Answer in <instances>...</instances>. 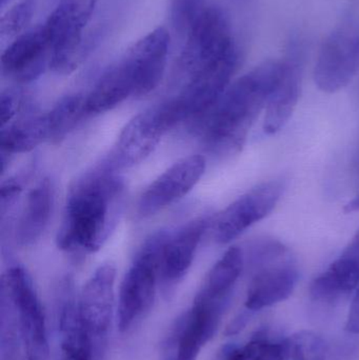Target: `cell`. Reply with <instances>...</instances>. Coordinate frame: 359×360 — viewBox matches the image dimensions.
I'll return each instance as SVG.
<instances>
[{"instance_id":"36","label":"cell","mask_w":359,"mask_h":360,"mask_svg":"<svg viewBox=\"0 0 359 360\" xmlns=\"http://www.w3.org/2000/svg\"><path fill=\"white\" fill-rule=\"evenodd\" d=\"M169 351H170V353L168 352V357H167L166 360H175L174 350H172V349H169Z\"/></svg>"},{"instance_id":"25","label":"cell","mask_w":359,"mask_h":360,"mask_svg":"<svg viewBox=\"0 0 359 360\" xmlns=\"http://www.w3.org/2000/svg\"><path fill=\"white\" fill-rule=\"evenodd\" d=\"M86 117V96L75 94L61 98L46 114L48 143H60Z\"/></svg>"},{"instance_id":"8","label":"cell","mask_w":359,"mask_h":360,"mask_svg":"<svg viewBox=\"0 0 359 360\" xmlns=\"http://www.w3.org/2000/svg\"><path fill=\"white\" fill-rule=\"evenodd\" d=\"M285 182L273 179L251 188L211 220L213 238L227 245L256 222L267 217L282 198Z\"/></svg>"},{"instance_id":"21","label":"cell","mask_w":359,"mask_h":360,"mask_svg":"<svg viewBox=\"0 0 359 360\" xmlns=\"http://www.w3.org/2000/svg\"><path fill=\"white\" fill-rule=\"evenodd\" d=\"M54 205V188L44 179L29 193L16 228V240L21 247L35 245L50 221Z\"/></svg>"},{"instance_id":"33","label":"cell","mask_w":359,"mask_h":360,"mask_svg":"<svg viewBox=\"0 0 359 360\" xmlns=\"http://www.w3.org/2000/svg\"><path fill=\"white\" fill-rule=\"evenodd\" d=\"M344 254L354 258L359 264V230L356 233L355 236L353 237V239H352L350 245H348L346 251L344 252Z\"/></svg>"},{"instance_id":"24","label":"cell","mask_w":359,"mask_h":360,"mask_svg":"<svg viewBox=\"0 0 359 360\" xmlns=\"http://www.w3.org/2000/svg\"><path fill=\"white\" fill-rule=\"evenodd\" d=\"M44 141H48L46 114L29 116L2 128L1 155L27 153Z\"/></svg>"},{"instance_id":"10","label":"cell","mask_w":359,"mask_h":360,"mask_svg":"<svg viewBox=\"0 0 359 360\" xmlns=\"http://www.w3.org/2000/svg\"><path fill=\"white\" fill-rule=\"evenodd\" d=\"M171 128L162 105L134 116L118 135L105 164L115 171L141 164L153 153Z\"/></svg>"},{"instance_id":"27","label":"cell","mask_w":359,"mask_h":360,"mask_svg":"<svg viewBox=\"0 0 359 360\" xmlns=\"http://www.w3.org/2000/svg\"><path fill=\"white\" fill-rule=\"evenodd\" d=\"M327 345L318 334L301 331L285 340L282 360H326Z\"/></svg>"},{"instance_id":"35","label":"cell","mask_w":359,"mask_h":360,"mask_svg":"<svg viewBox=\"0 0 359 360\" xmlns=\"http://www.w3.org/2000/svg\"><path fill=\"white\" fill-rule=\"evenodd\" d=\"M359 210V194L358 196L354 197L347 205H346V211L347 212H354L358 211Z\"/></svg>"},{"instance_id":"30","label":"cell","mask_w":359,"mask_h":360,"mask_svg":"<svg viewBox=\"0 0 359 360\" xmlns=\"http://www.w3.org/2000/svg\"><path fill=\"white\" fill-rule=\"evenodd\" d=\"M21 188L18 182L8 181L1 186V213L4 215L6 211L16 202L17 198L20 195Z\"/></svg>"},{"instance_id":"5","label":"cell","mask_w":359,"mask_h":360,"mask_svg":"<svg viewBox=\"0 0 359 360\" xmlns=\"http://www.w3.org/2000/svg\"><path fill=\"white\" fill-rule=\"evenodd\" d=\"M167 232L155 233L145 240L122 279L118 298L117 325L122 333L149 312L160 283V252Z\"/></svg>"},{"instance_id":"6","label":"cell","mask_w":359,"mask_h":360,"mask_svg":"<svg viewBox=\"0 0 359 360\" xmlns=\"http://www.w3.org/2000/svg\"><path fill=\"white\" fill-rule=\"evenodd\" d=\"M98 0H58L44 23L52 48L51 68L70 74L84 60V30L92 18Z\"/></svg>"},{"instance_id":"20","label":"cell","mask_w":359,"mask_h":360,"mask_svg":"<svg viewBox=\"0 0 359 360\" xmlns=\"http://www.w3.org/2000/svg\"><path fill=\"white\" fill-rule=\"evenodd\" d=\"M135 96L134 79L124 57L107 68L88 95L86 115L94 116L111 111L130 96Z\"/></svg>"},{"instance_id":"17","label":"cell","mask_w":359,"mask_h":360,"mask_svg":"<svg viewBox=\"0 0 359 360\" xmlns=\"http://www.w3.org/2000/svg\"><path fill=\"white\" fill-rule=\"evenodd\" d=\"M169 46L168 31L157 27L133 44L122 56L134 79L135 96H145L157 88L166 71Z\"/></svg>"},{"instance_id":"22","label":"cell","mask_w":359,"mask_h":360,"mask_svg":"<svg viewBox=\"0 0 359 360\" xmlns=\"http://www.w3.org/2000/svg\"><path fill=\"white\" fill-rule=\"evenodd\" d=\"M359 285V264L343 254L333 262L311 285L312 297L320 302H334L348 295Z\"/></svg>"},{"instance_id":"37","label":"cell","mask_w":359,"mask_h":360,"mask_svg":"<svg viewBox=\"0 0 359 360\" xmlns=\"http://www.w3.org/2000/svg\"><path fill=\"white\" fill-rule=\"evenodd\" d=\"M10 1L11 0H0V6H1V8H4V6Z\"/></svg>"},{"instance_id":"7","label":"cell","mask_w":359,"mask_h":360,"mask_svg":"<svg viewBox=\"0 0 359 360\" xmlns=\"http://www.w3.org/2000/svg\"><path fill=\"white\" fill-rule=\"evenodd\" d=\"M1 293L16 312L27 360H48L50 347L44 308L31 276L22 266L8 269L2 278Z\"/></svg>"},{"instance_id":"15","label":"cell","mask_w":359,"mask_h":360,"mask_svg":"<svg viewBox=\"0 0 359 360\" xmlns=\"http://www.w3.org/2000/svg\"><path fill=\"white\" fill-rule=\"evenodd\" d=\"M115 281L116 266L105 262L91 275L80 294V316L93 340H103L111 327Z\"/></svg>"},{"instance_id":"23","label":"cell","mask_w":359,"mask_h":360,"mask_svg":"<svg viewBox=\"0 0 359 360\" xmlns=\"http://www.w3.org/2000/svg\"><path fill=\"white\" fill-rule=\"evenodd\" d=\"M244 254L238 247H231L211 269L197 295L212 302L227 304L234 285L244 266Z\"/></svg>"},{"instance_id":"11","label":"cell","mask_w":359,"mask_h":360,"mask_svg":"<svg viewBox=\"0 0 359 360\" xmlns=\"http://www.w3.org/2000/svg\"><path fill=\"white\" fill-rule=\"evenodd\" d=\"M358 71L359 29L346 25L325 40L314 69V80L322 92L335 93L348 86Z\"/></svg>"},{"instance_id":"18","label":"cell","mask_w":359,"mask_h":360,"mask_svg":"<svg viewBox=\"0 0 359 360\" xmlns=\"http://www.w3.org/2000/svg\"><path fill=\"white\" fill-rule=\"evenodd\" d=\"M58 329L60 356L58 360H94L93 338L86 330L75 297L73 281L65 278L58 295Z\"/></svg>"},{"instance_id":"1","label":"cell","mask_w":359,"mask_h":360,"mask_svg":"<svg viewBox=\"0 0 359 360\" xmlns=\"http://www.w3.org/2000/svg\"><path fill=\"white\" fill-rule=\"evenodd\" d=\"M124 179L105 162L77 180L70 190L59 249L72 253L99 251L115 230L122 211Z\"/></svg>"},{"instance_id":"12","label":"cell","mask_w":359,"mask_h":360,"mask_svg":"<svg viewBox=\"0 0 359 360\" xmlns=\"http://www.w3.org/2000/svg\"><path fill=\"white\" fill-rule=\"evenodd\" d=\"M226 304L196 295L193 306L177 321L168 348L174 349L175 360H196L204 345L216 333Z\"/></svg>"},{"instance_id":"2","label":"cell","mask_w":359,"mask_h":360,"mask_svg":"<svg viewBox=\"0 0 359 360\" xmlns=\"http://www.w3.org/2000/svg\"><path fill=\"white\" fill-rule=\"evenodd\" d=\"M282 71L284 60L267 61L230 84L202 122V134L211 152L232 155L240 151Z\"/></svg>"},{"instance_id":"29","label":"cell","mask_w":359,"mask_h":360,"mask_svg":"<svg viewBox=\"0 0 359 360\" xmlns=\"http://www.w3.org/2000/svg\"><path fill=\"white\" fill-rule=\"evenodd\" d=\"M35 12V0H22L6 12L0 21L1 38L18 37Z\"/></svg>"},{"instance_id":"16","label":"cell","mask_w":359,"mask_h":360,"mask_svg":"<svg viewBox=\"0 0 359 360\" xmlns=\"http://www.w3.org/2000/svg\"><path fill=\"white\" fill-rule=\"evenodd\" d=\"M52 48L44 25L21 34L1 55V71L20 84L37 79L51 68Z\"/></svg>"},{"instance_id":"34","label":"cell","mask_w":359,"mask_h":360,"mask_svg":"<svg viewBox=\"0 0 359 360\" xmlns=\"http://www.w3.org/2000/svg\"><path fill=\"white\" fill-rule=\"evenodd\" d=\"M247 321H248V317L246 315L242 314L240 315L231 325L228 327L227 334L228 335H233V334L238 333L242 328L246 325Z\"/></svg>"},{"instance_id":"31","label":"cell","mask_w":359,"mask_h":360,"mask_svg":"<svg viewBox=\"0 0 359 360\" xmlns=\"http://www.w3.org/2000/svg\"><path fill=\"white\" fill-rule=\"evenodd\" d=\"M17 103L12 93H4L0 98V120L1 128L10 124L11 120L16 114Z\"/></svg>"},{"instance_id":"3","label":"cell","mask_w":359,"mask_h":360,"mask_svg":"<svg viewBox=\"0 0 359 360\" xmlns=\"http://www.w3.org/2000/svg\"><path fill=\"white\" fill-rule=\"evenodd\" d=\"M249 260L254 275L247 292L246 308L259 311L292 295L299 271L291 251L280 241L261 238L251 245Z\"/></svg>"},{"instance_id":"19","label":"cell","mask_w":359,"mask_h":360,"mask_svg":"<svg viewBox=\"0 0 359 360\" xmlns=\"http://www.w3.org/2000/svg\"><path fill=\"white\" fill-rule=\"evenodd\" d=\"M301 46L293 44L284 59L282 78L266 105L263 130L267 134L280 132L296 109L301 90Z\"/></svg>"},{"instance_id":"9","label":"cell","mask_w":359,"mask_h":360,"mask_svg":"<svg viewBox=\"0 0 359 360\" xmlns=\"http://www.w3.org/2000/svg\"><path fill=\"white\" fill-rule=\"evenodd\" d=\"M238 49L225 13L217 6H207L185 37L179 68L189 77L200 68Z\"/></svg>"},{"instance_id":"26","label":"cell","mask_w":359,"mask_h":360,"mask_svg":"<svg viewBox=\"0 0 359 360\" xmlns=\"http://www.w3.org/2000/svg\"><path fill=\"white\" fill-rule=\"evenodd\" d=\"M284 355L285 340L275 342L259 334L242 346L223 347L216 360H282Z\"/></svg>"},{"instance_id":"4","label":"cell","mask_w":359,"mask_h":360,"mask_svg":"<svg viewBox=\"0 0 359 360\" xmlns=\"http://www.w3.org/2000/svg\"><path fill=\"white\" fill-rule=\"evenodd\" d=\"M240 59L236 50L189 76L183 91L162 105L171 126L183 120H204L231 84Z\"/></svg>"},{"instance_id":"28","label":"cell","mask_w":359,"mask_h":360,"mask_svg":"<svg viewBox=\"0 0 359 360\" xmlns=\"http://www.w3.org/2000/svg\"><path fill=\"white\" fill-rule=\"evenodd\" d=\"M206 8L204 0H171V22L174 31L187 37Z\"/></svg>"},{"instance_id":"14","label":"cell","mask_w":359,"mask_h":360,"mask_svg":"<svg viewBox=\"0 0 359 360\" xmlns=\"http://www.w3.org/2000/svg\"><path fill=\"white\" fill-rule=\"evenodd\" d=\"M210 218L191 220L174 232H167L160 252V283L166 291L183 281L193 264L202 236L211 226Z\"/></svg>"},{"instance_id":"32","label":"cell","mask_w":359,"mask_h":360,"mask_svg":"<svg viewBox=\"0 0 359 360\" xmlns=\"http://www.w3.org/2000/svg\"><path fill=\"white\" fill-rule=\"evenodd\" d=\"M346 330L352 334H359V285L350 307Z\"/></svg>"},{"instance_id":"13","label":"cell","mask_w":359,"mask_h":360,"mask_svg":"<svg viewBox=\"0 0 359 360\" xmlns=\"http://www.w3.org/2000/svg\"><path fill=\"white\" fill-rule=\"evenodd\" d=\"M206 158L191 155L175 162L154 180L138 201V213L150 217L176 202L188 194L204 175Z\"/></svg>"}]
</instances>
